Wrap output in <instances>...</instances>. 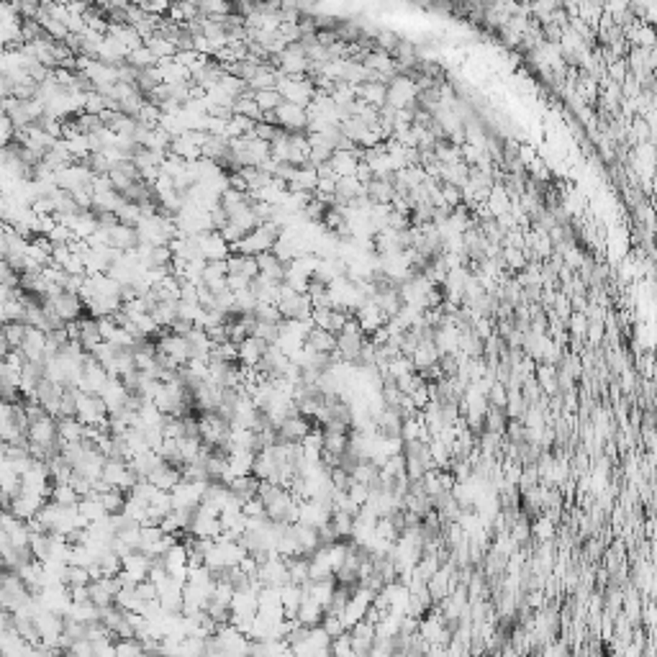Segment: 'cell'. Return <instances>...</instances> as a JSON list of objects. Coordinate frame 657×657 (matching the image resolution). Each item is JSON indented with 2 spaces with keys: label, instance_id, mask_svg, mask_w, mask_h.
<instances>
[{
  "label": "cell",
  "instance_id": "6da1fadb",
  "mask_svg": "<svg viewBox=\"0 0 657 657\" xmlns=\"http://www.w3.org/2000/svg\"><path fill=\"white\" fill-rule=\"evenodd\" d=\"M275 67L290 77H306L308 72H311V57L306 54L303 44L295 41V44H287L285 51H280V54L275 57Z\"/></svg>",
  "mask_w": 657,
  "mask_h": 657
},
{
  "label": "cell",
  "instance_id": "7a4b0ae2",
  "mask_svg": "<svg viewBox=\"0 0 657 657\" xmlns=\"http://www.w3.org/2000/svg\"><path fill=\"white\" fill-rule=\"evenodd\" d=\"M275 116H277V126H282L285 131H308V111L306 106H298V103H280L275 108Z\"/></svg>",
  "mask_w": 657,
  "mask_h": 657
},
{
  "label": "cell",
  "instance_id": "3957f363",
  "mask_svg": "<svg viewBox=\"0 0 657 657\" xmlns=\"http://www.w3.org/2000/svg\"><path fill=\"white\" fill-rule=\"evenodd\" d=\"M44 303L54 306V311H57L64 321H77V319H83L85 313H88V308H85V300L80 298L77 293H70V290H64V293L57 295V298L44 300Z\"/></svg>",
  "mask_w": 657,
  "mask_h": 657
},
{
  "label": "cell",
  "instance_id": "277c9868",
  "mask_svg": "<svg viewBox=\"0 0 657 657\" xmlns=\"http://www.w3.org/2000/svg\"><path fill=\"white\" fill-rule=\"evenodd\" d=\"M311 429H313V419H308V416H303V414H295V416H287L277 432H280V442H303V437H306Z\"/></svg>",
  "mask_w": 657,
  "mask_h": 657
},
{
  "label": "cell",
  "instance_id": "5b68a950",
  "mask_svg": "<svg viewBox=\"0 0 657 657\" xmlns=\"http://www.w3.org/2000/svg\"><path fill=\"white\" fill-rule=\"evenodd\" d=\"M257 265H260L262 275H268V277H273V280L282 282L285 280V273H287V265H290V262H282L280 257L275 255L273 249H268V252H260V255H257Z\"/></svg>",
  "mask_w": 657,
  "mask_h": 657
},
{
  "label": "cell",
  "instance_id": "8992f818",
  "mask_svg": "<svg viewBox=\"0 0 657 657\" xmlns=\"http://www.w3.org/2000/svg\"><path fill=\"white\" fill-rule=\"evenodd\" d=\"M157 345H160V350L167 352L170 357L178 360L180 365H188V362H190L193 355H190V345H188V339H185V337H180V334L173 332V334H167L165 339H160Z\"/></svg>",
  "mask_w": 657,
  "mask_h": 657
},
{
  "label": "cell",
  "instance_id": "52a82bcc",
  "mask_svg": "<svg viewBox=\"0 0 657 657\" xmlns=\"http://www.w3.org/2000/svg\"><path fill=\"white\" fill-rule=\"evenodd\" d=\"M268 342L260 337H247L239 345V362L242 365H249V367H255L257 362H260L262 357H265V352H268Z\"/></svg>",
  "mask_w": 657,
  "mask_h": 657
},
{
  "label": "cell",
  "instance_id": "ba28073f",
  "mask_svg": "<svg viewBox=\"0 0 657 657\" xmlns=\"http://www.w3.org/2000/svg\"><path fill=\"white\" fill-rule=\"evenodd\" d=\"M149 480H152L157 488H162V491H173L175 485L183 480V467H175V465H170V462H162L160 467H154V472L149 475Z\"/></svg>",
  "mask_w": 657,
  "mask_h": 657
},
{
  "label": "cell",
  "instance_id": "9c48e42d",
  "mask_svg": "<svg viewBox=\"0 0 657 657\" xmlns=\"http://www.w3.org/2000/svg\"><path fill=\"white\" fill-rule=\"evenodd\" d=\"M319 188V170L308 162V165L295 167V175L290 180L287 190H316Z\"/></svg>",
  "mask_w": 657,
  "mask_h": 657
},
{
  "label": "cell",
  "instance_id": "30bf717a",
  "mask_svg": "<svg viewBox=\"0 0 657 657\" xmlns=\"http://www.w3.org/2000/svg\"><path fill=\"white\" fill-rule=\"evenodd\" d=\"M306 345L316 352L332 355V352H337V334L329 332V329H321V326H313L306 337Z\"/></svg>",
  "mask_w": 657,
  "mask_h": 657
},
{
  "label": "cell",
  "instance_id": "8fae6325",
  "mask_svg": "<svg viewBox=\"0 0 657 657\" xmlns=\"http://www.w3.org/2000/svg\"><path fill=\"white\" fill-rule=\"evenodd\" d=\"M260 483H262V480L257 478L255 472H247V475H236V478L229 483V488H231V493H234L236 498L249 501V498H255L257 493H260Z\"/></svg>",
  "mask_w": 657,
  "mask_h": 657
},
{
  "label": "cell",
  "instance_id": "7c38bea8",
  "mask_svg": "<svg viewBox=\"0 0 657 657\" xmlns=\"http://www.w3.org/2000/svg\"><path fill=\"white\" fill-rule=\"evenodd\" d=\"M29 332V324L26 321H6L3 324V355L13 350V347H21Z\"/></svg>",
  "mask_w": 657,
  "mask_h": 657
},
{
  "label": "cell",
  "instance_id": "4fadbf2b",
  "mask_svg": "<svg viewBox=\"0 0 657 657\" xmlns=\"http://www.w3.org/2000/svg\"><path fill=\"white\" fill-rule=\"evenodd\" d=\"M144 44H147L149 49H152L160 59H170V57H175V54H178V44H175V41H170V39H167L165 34H160V31L152 34L149 39H144Z\"/></svg>",
  "mask_w": 657,
  "mask_h": 657
},
{
  "label": "cell",
  "instance_id": "5bb4252c",
  "mask_svg": "<svg viewBox=\"0 0 657 657\" xmlns=\"http://www.w3.org/2000/svg\"><path fill=\"white\" fill-rule=\"evenodd\" d=\"M234 113L247 116V118H255V121H262V116H265V111H262V108H260V103L255 101V93L249 90V93H244V96L236 98V103H234Z\"/></svg>",
  "mask_w": 657,
  "mask_h": 657
},
{
  "label": "cell",
  "instance_id": "9a60e30c",
  "mask_svg": "<svg viewBox=\"0 0 657 657\" xmlns=\"http://www.w3.org/2000/svg\"><path fill=\"white\" fill-rule=\"evenodd\" d=\"M357 98H362V101H367V103H372V106H383L385 103V98H388V88H385L383 83H362V85H357Z\"/></svg>",
  "mask_w": 657,
  "mask_h": 657
},
{
  "label": "cell",
  "instance_id": "2e32d148",
  "mask_svg": "<svg viewBox=\"0 0 657 657\" xmlns=\"http://www.w3.org/2000/svg\"><path fill=\"white\" fill-rule=\"evenodd\" d=\"M62 583L64 586H90L93 583V575H90L88 568H83V565H67L62 573Z\"/></svg>",
  "mask_w": 657,
  "mask_h": 657
},
{
  "label": "cell",
  "instance_id": "e0dca14e",
  "mask_svg": "<svg viewBox=\"0 0 657 657\" xmlns=\"http://www.w3.org/2000/svg\"><path fill=\"white\" fill-rule=\"evenodd\" d=\"M126 498H128V493L121 491V488H111V491L101 493V501L108 514H121V511L126 509Z\"/></svg>",
  "mask_w": 657,
  "mask_h": 657
},
{
  "label": "cell",
  "instance_id": "ac0fdd59",
  "mask_svg": "<svg viewBox=\"0 0 657 657\" xmlns=\"http://www.w3.org/2000/svg\"><path fill=\"white\" fill-rule=\"evenodd\" d=\"M51 501H57V504H62V506H77L80 504V493H77L70 483H54V488H51Z\"/></svg>",
  "mask_w": 657,
  "mask_h": 657
},
{
  "label": "cell",
  "instance_id": "d6986e66",
  "mask_svg": "<svg viewBox=\"0 0 657 657\" xmlns=\"http://www.w3.org/2000/svg\"><path fill=\"white\" fill-rule=\"evenodd\" d=\"M198 8L203 16H229L236 11L234 0H198Z\"/></svg>",
  "mask_w": 657,
  "mask_h": 657
},
{
  "label": "cell",
  "instance_id": "ffe728a7",
  "mask_svg": "<svg viewBox=\"0 0 657 657\" xmlns=\"http://www.w3.org/2000/svg\"><path fill=\"white\" fill-rule=\"evenodd\" d=\"M255 316H257V321H268V324H282V321H285L280 306H277V303H268V300H260V303H257Z\"/></svg>",
  "mask_w": 657,
  "mask_h": 657
},
{
  "label": "cell",
  "instance_id": "44dd1931",
  "mask_svg": "<svg viewBox=\"0 0 657 657\" xmlns=\"http://www.w3.org/2000/svg\"><path fill=\"white\" fill-rule=\"evenodd\" d=\"M126 62H131L134 67H139V70H147V67H154V64H160V57H157V54H154V51L149 49L147 44H144V46H139V49L131 51Z\"/></svg>",
  "mask_w": 657,
  "mask_h": 657
},
{
  "label": "cell",
  "instance_id": "7402d4cb",
  "mask_svg": "<svg viewBox=\"0 0 657 657\" xmlns=\"http://www.w3.org/2000/svg\"><path fill=\"white\" fill-rule=\"evenodd\" d=\"M367 198H370V203H388L393 198V185L385 180H372L367 185Z\"/></svg>",
  "mask_w": 657,
  "mask_h": 657
},
{
  "label": "cell",
  "instance_id": "603a6c76",
  "mask_svg": "<svg viewBox=\"0 0 657 657\" xmlns=\"http://www.w3.org/2000/svg\"><path fill=\"white\" fill-rule=\"evenodd\" d=\"M255 101L260 103L262 111H275L280 103H285V98H282V93L277 88H270V90H257Z\"/></svg>",
  "mask_w": 657,
  "mask_h": 657
},
{
  "label": "cell",
  "instance_id": "cb8c5ba5",
  "mask_svg": "<svg viewBox=\"0 0 657 657\" xmlns=\"http://www.w3.org/2000/svg\"><path fill=\"white\" fill-rule=\"evenodd\" d=\"M3 321H26V300L24 298L3 300Z\"/></svg>",
  "mask_w": 657,
  "mask_h": 657
},
{
  "label": "cell",
  "instance_id": "d4e9b609",
  "mask_svg": "<svg viewBox=\"0 0 657 657\" xmlns=\"http://www.w3.org/2000/svg\"><path fill=\"white\" fill-rule=\"evenodd\" d=\"M211 360H221V362H239V345H234V342L213 345Z\"/></svg>",
  "mask_w": 657,
  "mask_h": 657
},
{
  "label": "cell",
  "instance_id": "484cf974",
  "mask_svg": "<svg viewBox=\"0 0 657 657\" xmlns=\"http://www.w3.org/2000/svg\"><path fill=\"white\" fill-rule=\"evenodd\" d=\"M252 337L265 339L268 345H277L280 342V324H268V321H257L255 324V334Z\"/></svg>",
  "mask_w": 657,
  "mask_h": 657
},
{
  "label": "cell",
  "instance_id": "4316f807",
  "mask_svg": "<svg viewBox=\"0 0 657 657\" xmlns=\"http://www.w3.org/2000/svg\"><path fill=\"white\" fill-rule=\"evenodd\" d=\"M162 429H165L167 439H180V437H185V416H165Z\"/></svg>",
  "mask_w": 657,
  "mask_h": 657
},
{
  "label": "cell",
  "instance_id": "83f0119b",
  "mask_svg": "<svg viewBox=\"0 0 657 657\" xmlns=\"http://www.w3.org/2000/svg\"><path fill=\"white\" fill-rule=\"evenodd\" d=\"M46 236H49V239H51L54 244H70L72 239H75V231H72L70 226H67V223L57 221V226H54V229H51Z\"/></svg>",
  "mask_w": 657,
  "mask_h": 657
},
{
  "label": "cell",
  "instance_id": "f1b7e54d",
  "mask_svg": "<svg viewBox=\"0 0 657 657\" xmlns=\"http://www.w3.org/2000/svg\"><path fill=\"white\" fill-rule=\"evenodd\" d=\"M70 596L72 603H85V601H90V586H72Z\"/></svg>",
  "mask_w": 657,
  "mask_h": 657
}]
</instances>
